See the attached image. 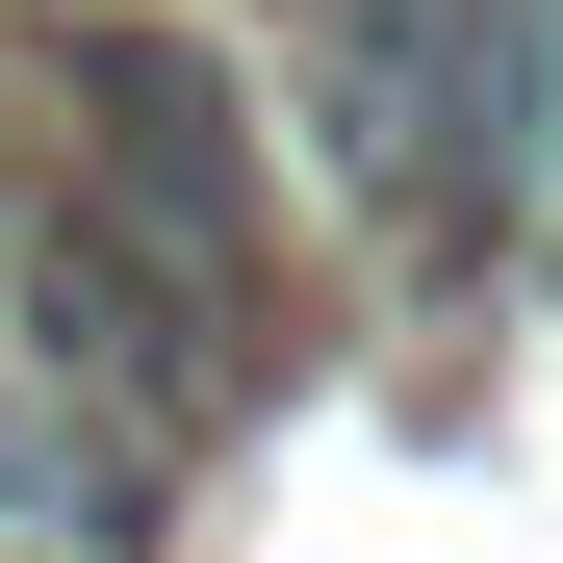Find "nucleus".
Returning <instances> with one entry per match:
<instances>
[{"label": "nucleus", "instance_id": "obj_1", "mask_svg": "<svg viewBox=\"0 0 563 563\" xmlns=\"http://www.w3.org/2000/svg\"><path fill=\"white\" fill-rule=\"evenodd\" d=\"M0 358H52L77 410L179 435L231 385V256H179L154 206H103V179H26V206H0Z\"/></svg>", "mask_w": 563, "mask_h": 563}, {"label": "nucleus", "instance_id": "obj_2", "mask_svg": "<svg viewBox=\"0 0 563 563\" xmlns=\"http://www.w3.org/2000/svg\"><path fill=\"white\" fill-rule=\"evenodd\" d=\"M77 179H103V206H154L179 256L256 231V129H231V77L179 52V26H77Z\"/></svg>", "mask_w": 563, "mask_h": 563}, {"label": "nucleus", "instance_id": "obj_3", "mask_svg": "<svg viewBox=\"0 0 563 563\" xmlns=\"http://www.w3.org/2000/svg\"><path fill=\"white\" fill-rule=\"evenodd\" d=\"M0 538H26V563H129L154 538V435L77 410L52 358H0Z\"/></svg>", "mask_w": 563, "mask_h": 563}, {"label": "nucleus", "instance_id": "obj_4", "mask_svg": "<svg viewBox=\"0 0 563 563\" xmlns=\"http://www.w3.org/2000/svg\"><path fill=\"white\" fill-rule=\"evenodd\" d=\"M512 103H538V231H563V0H512Z\"/></svg>", "mask_w": 563, "mask_h": 563}, {"label": "nucleus", "instance_id": "obj_5", "mask_svg": "<svg viewBox=\"0 0 563 563\" xmlns=\"http://www.w3.org/2000/svg\"><path fill=\"white\" fill-rule=\"evenodd\" d=\"M0 206H26V179H0Z\"/></svg>", "mask_w": 563, "mask_h": 563}, {"label": "nucleus", "instance_id": "obj_6", "mask_svg": "<svg viewBox=\"0 0 563 563\" xmlns=\"http://www.w3.org/2000/svg\"><path fill=\"white\" fill-rule=\"evenodd\" d=\"M0 563H26V538H0Z\"/></svg>", "mask_w": 563, "mask_h": 563}]
</instances>
